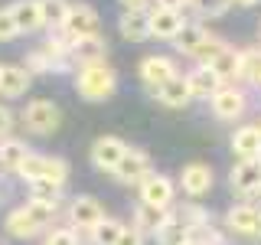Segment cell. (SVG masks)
I'll use <instances>...</instances> for the list:
<instances>
[{"label": "cell", "mask_w": 261, "mask_h": 245, "mask_svg": "<svg viewBox=\"0 0 261 245\" xmlns=\"http://www.w3.org/2000/svg\"><path fill=\"white\" fill-rule=\"evenodd\" d=\"M56 209H59V206H49V203L30 200L27 206L13 209L10 216H7V232H10L13 239H33V235H39L49 223H53Z\"/></svg>", "instance_id": "cell-1"}, {"label": "cell", "mask_w": 261, "mask_h": 245, "mask_svg": "<svg viewBox=\"0 0 261 245\" xmlns=\"http://www.w3.org/2000/svg\"><path fill=\"white\" fill-rule=\"evenodd\" d=\"M75 88L85 102H105V98H111L118 92V76H114V69H108L105 62H88V65L79 69Z\"/></svg>", "instance_id": "cell-2"}, {"label": "cell", "mask_w": 261, "mask_h": 245, "mask_svg": "<svg viewBox=\"0 0 261 245\" xmlns=\"http://www.w3.org/2000/svg\"><path fill=\"white\" fill-rule=\"evenodd\" d=\"M23 125H27L33 134H53L62 125V111L56 102H46V98H36L23 108Z\"/></svg>", "instance_id": "cell-3"}, {"label": "cell", "mask_w": 261, "mask_h": 245, "mask_svg": "<svg viewBox=\"0 0 261 245\" xmlns=\"http://www.w3.org/2000/svg\"><path fill=\"white\" fill-rule=\"evenodd\" d=\"M20 174L27 177L30 183L33 180H46V183L62 186L65 177H69V163H65L62 157H39V154H30V157L23 160Z\"/></svg>", "instance_id": "cell-4"}, {"label": "cell", "mask_w": 261, "mask_h": 245, "mask_svg": "<svg viewBox=\"0 0 261 245\" xmlns=\"http://www.w3.org/2000/svg\"><path fill=\"white\" fill-rule=\"evenodd\" d=\"M124 151H127V144L121 141V137H111V134L98 137V141L92 144V163H95V170L114 174V167L121 163V157H124Z\"/></svg>", "instance_id": "cell-5"}, {"label": "cell", "mask_w": 261, "mask_h": 245, "mask_svg": "<svg viewBox=\"0 0 261 245\" xmlns=\"http://www.w3.org/2000/svg\"><path fill=\"white\" fill-rule=\"evenodd\" d=\"M170 79H176V62L167 59V56H147L141 62V82L157 95L160 85H167Z\"/></svg>", "instance_id": "cell-6"}, {"label": "cell", "mask_w": 261, "mask_h": 245, "mask_svg": "<svg viewBox=\"0 0 261 245\" xmlns=\"http://www.w3.org/2000/svg\"><path fill=\"white\" fill-rule=\"evenodd\" d=\"M114 177H118L121 183H144V177H150V157H147L144 151L127 147L121 163L114 167Z\"/></svg>", "instance_id": "cell-7"}, {"label": "cell", "mask_w": 261, "mask_h": 245, "mask_svg": "<svg viewBox=\"0 0 261 245\" xmlns=\"http://www.w3.org/2000/svg\"><path fill=\"white\" fill-rule=\"evenodd\" d=\"M212 102V114H216L219 121H235V118H242L245 114V95L239 92V88H228V85H222L216 95L209 98Z\"/></svg>", "instance_id": "cell-8"}, {"label": "cell", "mask_w": 261, "mask_h": 245, "mask_svg": "<svg viewBox=\"0 0 261 245\" xmlns=\"http://www.w3.org/2000/svg\"><path fill=\"white\" fill-rule=\"evenodd\" d=\"M62 30L72 43H75V39H85V36H98V13L92 7H72Z\"/></svg>", "instance_id": "cell-9"}, {"label": "cell", "mask_w": 261, "mask_h": 245, "mask_svg": "<svg viewBox=\"0 0 261 245\" xmlns=\"http://www.w3.org/2000/svg\"><path fill=\"white\" fill-rule=\"evenodd\" d=\"M173 193H176L173 180L163 177V174H150V177H144V183H141V200L150 203V206H167L170 209Z\"/></svg>", "instance_id": "cell-10"}, {"label": "cell", "mask_w": 261, "mask_h": 245, "mask_svg": "<svg viewBox=\"0 0 261 245\" xmlns=\"http://www.w3.org/2000/svg\"><path fill=\"white\" fill-rule=\"evenodd\" d=\"M232 190L242 193V196L261 193V160H258V157L242 160L239 167L232 170Z\"/></svg>", "instance_id": "cell-11"}, {"label": "cell", "mask_w": 261, "mask_h": 245, "mask_svg": "<svg viewBox=\"0 0 261 245\" xmlns=\"http://www.w3.org/2000/svg\"><path fill=\"white\" fill-rule=\"evenodd\" d=\"M225 226H228V232H235V235L255 239V235H258V206H251V203H242V206L228 209Z\"/></svg>", "instance_id": "cell-12"}, {"label": "cell", "mask_w": 261, "mask_h": 245, "mask_svg": "<svg viewBox=\"0 0 261 245\" xmlns=\"http://www.w3.org/2000/svg\"><path fill=\"white\" fill-rule=\"evenodd\" d=\"M69 216H72V223L79 229H88V232H92V229L105 219V209H101V203H98L95 196H79V200H72Z\"/></svg>", "instance_id": "cell-13"}, {"label": "cell", "mask_w": 261, "mask_h": 245, "mask_svg": "<svg viewBox=\"0 0 261 245\" xmlns=\"http://www.w3.org/2000/svg\"><path fill=\"white\" fill-rule=\"evenodd\" d=\"M150 36H160V39H176V33L186 27L179 10H163V7H153L150 13Z\"/></svg>", "instance_id": "cell-14"}, {"label": "cell", "mask_w": 261, "mask_h": 245, "mask_svg": "<svg viewBox=\"0 0 261 245\" xmlns=\"http://www.w3.org/2000/svg\"><path fill=\"white\" fill-rule=\"evenodd\" d=\"M118 30H121L124 39H130V43H144V39L150 36V16H147L144 10L127 7V10L121 13V20H118Z\"/></svg>", "instance_id": "cell-15"}, {"label": "cell", "mask_w": 261, "mask_h": 245, "mask_svg": "<svg viewBox=\"0 0 261 245\" xmlns=\"http://www.w3.org/2000/svg\"><path fill=\"white\" fill-rule=\"evenodd\" d=\"M10 13H13V23H16L20 33H36V30L46 27L43 10H39V0H16L10 7Z\"/></svg>", "instance_id": "cell-16"}, {"label": "cell", "mask_w": 261, "mask_h": 245, "mask_svg": "<svg viewBox=\"0 0 261 245\" xmlns=\"http://www.w3.org/2000/svg\"><path fill=\"white\" fill-rule=\"evenodd\" d=\"M186 82H190V92H193V98H209L222 88V79H219V72H212L209 65H199L196 72H190L186 76Z\"/></svg>", "instance_id": "cell-17"}, {"label": "cell", "mask_w": 261, "mask_h": 245, "mask_svg": "<svg viewBox=\"0 0 261 245\" xmlns=\"http://www.w3.org/2000/svg\"><path fill=\"white\" fill-rule=\"evenodd\" d=\"M232 151L239 154L242 160H251L261 154V128L258 125H245L232 134Z\"/></svg>", "instance_id": "cell-18"}, {"label": "cell", "mask_w": 261, "mask_h": 245, "mask_svg": "<svg viewBox=\"0 0 261 245\" xmlns=\"http://www.w3.org/2000/svg\"><path fill=\"white\" fill-rule=\"evenodd\" d=\"M209 190H212V170L206 163H190V167H183V193L206 196Z\"/></svg>", "instance_id": "cell-19"}, {"label": "cell", "mask_w": 261, "mask_h": 245, "mask_svg": "<svg viewBox=\"0 0 261 245\" xmlns=\"http://www.w3.org/2000/svg\"><path fill=\"white\" fill-rule=\"evenodd\" d=\"M30 69H20V65H4L0 69V95L4 98H16L30 88Z\"/></svg>", "instance_id": "cell-20"}, {"label": "cell", "mask_w": 261, "mask_h": 245, "mask_svg": "<svg viewBox=\"0 0 261 245\" xmlns=\"http://www.w3.org/2000/svg\"><path fill=\"white\" fill-rule=\"evenodd\" d=\"M157 98H160V105H167V108H183V105H190V102H193L190 82H186L183 76L170 79L167 85H160V88H157Z\"/></svg>", "instance_id": "cell-21"}, {"label": "cell", "mask_w": 261, "mask_h": 245, "mask_svg": "<svg viewBox=\"0 0 261 245\" xmlns=\"http://www.w3.org/2000/svg\"><path fill=\"white\" fill-rule=\"evenodd\" d=\"M72 53H75L79 65H88V62H101L105 53H108V43L101 39V33L98 36H85V39H75L72 43Z\"/></svg>", "instance_id": "cell-22"}, {"label": "cell", "mask_w": 261, "mask_h": 245, "mask_svg": "<svg viewBox=\"0 0 261 245\" xmlns=\"http://www.w3.org/2000/svg\"><path fill=\"white\" fill-rule=\"evenodd\" d=\"M167 219H170L167 206H150V203H141V206H137V212H134V226L141 229L144 235H147V232L157 235V229L167 223Z\"/></svg>", "instance_id": "cell-23"}, {"label": "cell", "mask_w": 261, "mask_h": 245, "mask_svg": "<svg viewBox=\"0 0 261 245\" xmlns=\"http://www.w3.org/2000/svg\"><path fill=\"white\" fill-rule=\"evenodd\" d=\"M190 239H193L190 223H186V219H176V216H170L167 223L157 229V242L160 245H186Z\"/></svg>", "instance_id": "cell-24"}, {"label": "cell", "mask_w": 261, "mask_h": 245, "mask_svg": "<svg viewBox=\"0 0 261 245\" xmlns=\"http://www.w3.org/2000/svg\"><path fill=\"white\" fill-rule=\"evenodd\" d=\"M27 157H30L27 144H20V141L0 144V170H7V174H20V167H23V160H27Z\"/></svg>", "instance_id": "cell-25"}, {"label": "cell", "mask_w": 261, "mask_h": 245, "mask_svg": "<svg viewBox=\"0 0 261 245\" xmlns=\"http://www.w3.org/2000/svg\"><path fill=\"white\" fill-rule=\"evenodd\" d=\"M206 39H209V33L202 27H183L176 33V49L186 53V56H196L202 46H206Z\"/></svg>", "instance_id": "cell-26"}, {"label": "cell", "mask_w": 261, "mask_h": 245, "mask_svg": "<svg viewBox=\"0 0 261 245\" xmlns=\"http://www.w3.org/2000/svg\"><path fill=\"white\" fill-rule=\"evenodd\" d=\"M239 65H242V53H235V49L225 46L222 53L209 62V69L219 72V79H235V76H239Z\"/></svg>", "instance_id": "cell-27"}, {"label": "cell", "mask_w": 261, "mask_h": 245, "mask_svg": "<svg viewBox=\"0 0 261 245\" xmlns=\"http://www.w3.org/2000/svg\"><path fill=\"white\" fill-rule=\"evenodd\" d=\"M39 10H43V23H46V27L62 30L65 20H69V10H72V7L65 4V0H39Z\"/></svg>", "instance_id": "cell-28"}, {"label": "cell", "mask_w": 261, "mask_h": 245, "mask_svg": "<svg viewBox=\"0 0 261 245\" xmlns=\"http://www.w3.org/2000/svg\"><path fill=\"white\" fill-rule=\"evenodd\" d=\"M239 76L261 85V49H248L242 53V65H239Z\"/></svg>", "instance_id": "cell-29"}, {"label": "cell", "mask_w": 261, "mask_h": 245, "mask_svg": "<svg viewBox=\"0 0 261 245\" xmlns=\"http://www.w3.org/2000/svg\"><path fill=\"white\" fill-rule=\"evenodd\" d=\"M121 223H114V219H101L95 229H92V239L95 245H118V235H121Z\"/></svg>", "instance_id": "cell-30"}, {"label": "cell", "mask_w": 261, "mask_h": 245, "mask_svg": "<svg viewBox=\"0 0 261 245\" xmlns=\"http://www.w3.org/2000/svg\"><path fill=\"white\" fill-rule=\"evenodd\" d=\"M30 190H33V200H36V203L59 206V186H56V183H46V180H33Z\"/></svg>", "instance_id": "cell-31"}, {"label": "cell", "mask_w": 261, "mask_h": 245, "mask_svg": "<svg viewBox=\"0 0 261 245\" xmlns=\"http://www.w3.org/2000/svg\"><path fill=\"white\" fill-rule=\"evenodd\" d=\"M13 36H20V30L13 23V13H10V7H0V43H7Z\"/></svg>", "instance_id": "cell-32"}, {"label": "cell", "mask_w": 261, "mask_h": 245, "mask_svg": "<svg viewBox=\"0 0 261 245\" xmlns=\"http://www.w3.org/2000/svg\"><path fill=\"white\" fill-rule=\"evenodd\" d=\"M190 4L196 7L199 13H209V16H219V13H225V7L232 4V0H190Z\"/></svg>", "instance_id": "cell-33"}, {"label": "cell", "mask_w": 261, "mask_h": 245, "mask_svg": "<svg viewBox=\"0 0 261 245\" xmlns=\"http://www.w3.org/2000/svg\"><path fill=\"white\" fill-rule=\"evenodd\" d=\"M43 245H79V239H75L72 229H53V232L43 239Z\"/></svg>", "instance_id": "cell-34"}, {"label": "cell", "mask_w": 261, "mask_h": 245, "mask_svg": "<svg viewBox=\"0 0 261 245\" xmlns=\"http://www.w3.org/2000/svg\"><path fill=\"white\" fill-rule=\"evenodd\" d=\"M118 245H144V232L137 226H124L118 235Z\"/></svg>", "instance_id": "cell-35"}, {"label": "cell", "mask_w": 261, "mask_h": 245, "mask_svg": "<svg viewBox=\"0 0 261 245\" xmlns=\"http://www.w3.org/2000/svg\"><path fill=\"white\" fill-rule=\"evenodd\" d=\"M10 128H13V114L7 111V108H0V137L10 134Z\"/></svg>", "instance_id": "cell-36"}, {"label": "cell", "mask_w": 261, "mask_h": 245, "mask_svg": "<svg viewBox=\"0 0 261 245\" xmlns=\"http://www.w3.org/2000/svg\"><path fill=\"white\" fill-rule=\"evenodd\" d=\"M186 4L190 0H157V7H163V10H183Z\"/></svg>", "instance_id": "cell-37"}, {"label": "cell", "mask_w": 261, "mask_h": 245, "mask_svg": "<svg viewBox=\"0 0 261 245\" xmlns=\"http://www.w3.org/2000/svg\"><path fill=\"white\" fill-rule=\"evenodd\" d=\"M127 7H134V10H141V4H147V0H124Z\"/></svg>", "instance_id": "cell-38"}, {"label": "cell", "mask_w": 261, "mask_h": 245, "mask_svg": "<svg viewBox=\"0 0 261 245\" xmlns=\"http://www.w3.org/2000/svg\"><path fill=\"white\" fill-rule=\"evenodd\" d=\"M235 4H239V7H255L258 0H235Z\"/></svg>", "instance_id": "cell-39"}, {"label": "cell", "mask_w": 261, "mask_h": 245, "mask_svg": "<svg viewBox=\"0 0 261 245\" xmlns=\"http://www.w3.org/2000/svg\"><path fill=\"white\" fill-rule=\"evenodd\" d=\"M255 239H261V206H258V235Z\"/></svg>", "instance_id": "cell-40"}, {"label": "cell", "mask_w": 261, "mask_h": 245, "mask_svg": "<svg viewBox=\"0 0 261 245\" xmlns=\"http://www.w3.org/2000/svg\"><path fill=\"white\" fill-rule=\"evenodd\" d=\"M186 245H206V242H199V239H190V242H186Z\"/></svg>", "instance_id": "cell-41"}, {"label": "cell", "mask_w": 261, "mask_h": 245, "mask_svg": "<svg viewBox=\"0 0 261 245\" xmlns=\"http://www.w3.org/2000/svg\"><path fill=\"white\" fill-rule=\"evenodd\" d=\"M258 128H261V121H258Z\"/></svg>", "instance_id": "cell-42"}, {"label": "cell", "mask_w": 261, "mask_h": 245, "mask_svg": "<svg viewBox=\"0 0 261 245\" xmlns=\"http://www.w3.org/2000/svg\"><path fill=\"white\" fill-rule=\"evenodd\" d=\"M258 160H261V154H258Z\"/></svg>", "instance_id": "cell-43"}, {"label": "cell", "mask_w": 261, "mask_h": 245, "mask_svg": "<svg viewBox=\"0 0 261 245\" xmlns=\"http://www.w3.org/2000/svg\"><path fill=\"white\" fill-rule=\"evenodd\" d=\"M0 69H4V65H0Z\"/></svg>", "instance_id": "cell-44"}]
</instances>
